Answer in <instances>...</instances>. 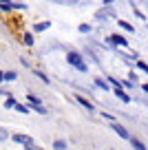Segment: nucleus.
Masks as SVG:
<instances>
[{
    "label": "nucleus",
    "instance_id": "nucleus-1",
    "mask_svg": "<svg viewBox=\"0 0 148 150\" xmlns=\"http://www.w3.org/2000/svg\"><path fill=\"white\" fill-rule=\"evenodd\" d=\"M66 62H69L71 66H75L78 71H82V73H88V64L84 62V57L80 55V53H75V51H69V53H66Z\"/></svg>",
    "mask_w": 148,
    "mask_h": 150
},
{
    "label": "nucleus",
    "instance_id": "nucleus-2",
    "mask_svg": "<svg viewBox=\"0 0 148 150\" xmlns=\"http://www.w3.org/2000/svg\"><path fill=\"white\" fill-rule=\"evenodd\" d=\"M11 139H14V144H22L24 148H27V146H31V144H36L29 135H22V132H14V135H11Z\"/></svg>",
    "mask_w": 148,
    "mask_h": 150
},
{
    "label": "nucleus",
    "instance_id": "nucleus-3",
    "mask_svg": "<svg viewBox=\"0 0 148 150\" xmlns=\"http://www.w3.org/2000/svg\"><path fill=\"white\" fill-rule=\"evenodd\" d=\"M111 128H113V130H115V132H117V135H120V137H122V139H128V130H126V128H124V126H122V124H117V122H113V124H111Z\"/></svg>",
    "mask_w": 148,
    "mask_h": 150
},
{
    "label": "nucleus",
    "instance_id": "nucleus-4",
    "mask_svg": "<svg viewBox=\"0 0 148 150\" xmlns=\"http://www.w3.org/2000/svg\"><path fill=\"white\" fill-rule=\"evenodd\" d=\"M108 42L111 44H117V47H128V40L122 35H108Z\"/></svg>",
    "mask_w": 148,
    "mask_h": 150
},
{
    "label": "nucleus",
    "instance_id": "nucleus-5",
    "mask_svg": "<svg viewBox=\"0 0 148 150\" xmlns=\"http://www.w3.org/2000/svg\"><path fill=\"white\" fill-rule=\"evenodd\" d=\"M111 13H113V9H111V7H106V9H100V11H97L95 18L100 20V22H106V18H108Z\"/></svg>",
    "mask_w": 148,
    "mask_h": 150
},
{
    "label": "nucleus",
    "instance_id": "nucleus-6",
    "mask_svg": "<svg viewBox=\"0 0 148 150\" xmlns=\"http://www.w3.org/2000/svg\"><path fill=\"white\" fill-rule=\"evenodd\" d=\"M75 99H78V104H80V106H84V108H86L88 112H93V110H95V106H93V104L88 102V99H84L82 95H78V97H75Z\"/></svg>",
    "mask_w": 148,
    "mask_h": 150
},
{
    "label": "nucleus",
    "instance_id": "nucleus-7",
    "mask_svg": "<svg viewBox=\"0 0 148 150\" xmlns=\"http://www.w3.org/2000/svg\"><path fill=\"white\" fill-rule=\"evenodd\" d=\"M49 27H51V20H44V22H38L36 27H33V33H42V31H46Z\"/></svg>",
    "mask_w": 148,
    "mask_h": 150
},
{
    "label": "nucleus",
    "instance_id": "nucleus-8",
    "mask_svg": "<svg viewBox=\"0 0 148 150\" xmlns=\"http://www.w3.org/2000/svg\"><path fill=\"white\" fill-rule=\"evenodd\" d=\"M27 102H29V108L40 106V97H38V95H33V93H29V95H27Z\"/></svg>",
    "mask_w": 148,
    "mask_h": 150
},
{
    "label": "nucleus",
    "instance_id": "nucleus-9",
    "mask_svg": "<svg viewBox=\"0 0 148 150\" xmlns=\"http://www.w3.org/2000/svg\"><path fill=\"white\" fill-rule=\"evenodd\" d=\"M113 91H115V95H117V97L122 99V102H126V104L130 102V97H128V95L124 93V91H122V86H115V88H113Z\"/></svg>",
    "mask_w": 148,
    "mask_h": 150
},
{
    "label": "nucleus",
    "instance_id": "nucleus-10",
    "mask_svg": "<svg viewBox=\"0 0 148 150\" xmlns=\"http://www.w3.org/2000/svg\"><path fill=\"white\" fill-rule=\"evenodd\" d=\"M95 86H97V88H102V91H111L108 82H106V80H102V77H95Z\"/></svg>",
    "mask_w": 148,
    "mask_h": 150
},
{
    "label": "nucleus",
    "instance_id": "nucleus-11",
    "mask_svg": "<svg viewBox=\"0 0 148 150\" xmlns=\"http://www.w3.org/2000/svg\"><path fill=\"white\" fill-rule=\"evenodd\" d=\"M66 146H69V144H66L64 139H56V141H53V148H56V150H66Z\"/></svg>",
    "mask_w": 148,
    "mask_h": 150
},
{
    "label": "nucleus",
    "instance_id": "nucleus-12",
    "mask_svg": "<svg viewBox=\"0 0 148 150\" xmlns=\"http://www.w3.org/2000/svg\"><path fill=\"white\" fill-rule=\"evenodd\" d=\"M117 24H120L122 29H124V31H128V33H133L135 31V27L133 24H128V22H124V20H117Z\"/></svg>",
    "mask_w": 148,
    "mask_h": 150
},
{
    "label": "nucleus",
    "instance_id": "nucleus-13",
    "mask_svg": "<svg viewBox=\"0 0 148 150\" xmlns=\"http://www.w3.org/2000/svg\"><path fill=\"white\" fill-rule=\"evenodd\" d=\"M130 144H133V148H135V150H148V148H146V146H144L139 139H130Z\"/></svg>",
    "mask_w": 148,
    "mask_h": 150
},
{
    "label": "nucleus",
    "instance_id": "nucleus-14",
    "mask_svg": "<svg viewBox=\"0 0 148 150\" xmlns=\"http://www.w3.org/2000/svg\"><path fill=\"white\" fill-rule=\"evenodd\" d=\"M16 77H18V73H16V71H5V80H7V82H14Z\"/></svg>",
    "mask_w": 148,
    "mask_h": 150
},
{
    "label": "nucleus",
    "instance_id": "nucleus-15",
    "mask_svg": "<svg viewBox=\"0 0 148 150\" xmlns=\"http://www.w3.org/2000/svg\"><path fill=\"white\" fill-rule=\"evenodd\" d=\"M0 9H2V11H9V9H14V5H11L9 0H0Z\"/></svg>",
    "mask_w": 148,
    "mask_h": 150
},
{
    "label": "nucleus",
    "instance_id": "nucleus-16",
    "mask_svg": "<svg viewBox=\"0 0 148 150\" xmlns=\"http://www.w3.org/2000/svg\"><path fill=\"white\" fill-rule=\"evenodd\" d=\"M16 104H18V102H16L14 97H7L5 99V108H16Z\"/></svg>",
    "mask_w": 148,
    "mask_h": 150
},
{
    "label": "nucleus",
    "instance_id": "nucleus-17",
    "mask_svg": "<svg viewBox=\"0 0 148 150\" xmlns=\"http://www.w3.org/2000/svg\"><path fill=\"white\" fill-rule=\"evenodd\" d=\"M24 44H29V47L33 44V33H24Z\"/></svg>",
    "mask_w": 148,
    "mask_h": 150
},
{
    "label": "nucleus",
    "instance_id": "nucleus-18",
    "mask_svg": "<svg viewBox=\"0 0 148 150\" xmlns=\"http://www.w3.org/2000/svg\"><path fill=\"white\" fill-rule=\"evenodd\" d=\"M33 110H36V112H40V115H46V112H49L44 106H42V104H40V106H33Z\"/></svg>",
    "mask_w": 148,
    "mask_h": 150
},
{
    "label": "nucleus",
    "instance_id": "nucleus-19",
    "mask_svg": "<svg viewBox=\"0 0 148 150\" xmlns=\"http://www.w3.org/2000/svg\"><path fill=\"white\" fill-rule=\"evenodd\" d=\"M33 73H36L38 77H40V80H42V82H46V84H49V77H46V75L42 73V71H33Z\"/></svg>",
    "mask_w": 148,
    "mask_h": 150
},
{
    "label": "nucleus",
    "instance_id": "nucleus-20",
    "mask_svg": "<svg viewBox=\"0 0 148 150\" xmlns=\"http://www.w3.org/2000/svg\"><path fill=\"white\" fill-rule=\"evenodd\" d=\"M7 137H9V132H7L5 128H2V126H0V141H5Z\"/></svg>",
    "mask_w": 148,
    "mask_h": 150
},
{
    "label": "nucleus",
    "instance_id": "nucleus-21",
    "mask_svg": "<svg viewBox=\"0 0 148 150\" xmlns=\"http://www.w3.org/2000/svg\"><path fill=\"white\" fill-rule=\"evenodd\" d=\"M80 33H91V27L88 24H80Z\"/></svg>",
    "mask_w": 148,
    "mask_h": 150
},
{
    "label": "nucleus",
    "instance_id": "nucleus-22",
    "mask_svg": "<svg viewBox=\"0 0 148 150\" xmlns=\"http://www.w3.org/2000/svg\"><path fill=\"white\" fill-rule=\"evenodd\" d=\"M137 66H139V69H142V71H146V73H148V66L144 64V62H137Z\"/></svg>",
    "mask_w": 148,
    "mask_h": 150
},
{
    "label": "nucleus",
    "instance_id": "nucleus-23",
    "mask_svg": "<svg viewBox=\"0 0 148 150\" xmlns=\"http://www.w3.org/2000/svg\"><path fill=\"white\" fill-rule=\"evenodd\" d=\"M24 150H40V148H38L36 144H31V146H27V148H24Z\"/></svg>",
    "mask_w": 148,
    "mask_h": 150
},
{
    "label": "nucleus",
    "instance_id": "nucleus-24",
    "mask_svg": "<svg viewBox=\"0 0 148 150\" xmlns=\"http://www.w3.org/2000/svg\"><path fill=\"white\" fill-rule=\"evenodd\" d=\"M142 91H144V93H148V84H144V86H142Z\"/></svg>",
    "mask_w": 148,
    "mask_h": 150
},
{
    "label": "nucleus",
    "instance_id": "nucleus-25",
    "mask_svg": "<svg viewBox=\"0 0 148 150\" xmlns=\"http://www.w3.org/2000/svg\"><path fill=\"white\" fill-rule=\"evenodd\" d=\"M5 80V71H0V82Z\"/></svg>",
    "mask_w": 148,
    "mask_h": 150
}]
</instances>
